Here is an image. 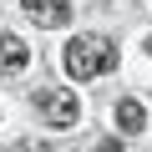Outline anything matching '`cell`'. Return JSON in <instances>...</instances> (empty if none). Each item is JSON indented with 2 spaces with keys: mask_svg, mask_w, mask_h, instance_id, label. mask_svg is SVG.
<instances>
[{
  "mask_svg": "<svg viewBox=\"0 0 152 152\" xmlns=\"http://www.w3.org/2000/svg\"><path fill=\"white\" fill-rule=\"evenodd\" d=\"M36 112H41L46 127L66 132V127H76V117H81V96H76L71 86H46V91H36Z\"/></svg>",
  "mask_w": 152,
  "mask_h": 152,
  "instance_id": "cell-2",
  "label": "cell"
},
{
  "mask_svg": "<svg viewBox=\"0 0 152 152\" xmlns=\"http://www.w3.org/2000/svg\"><path fill=\"white\" fill-rule=\"evenodd\" d=\"M31 66V46L15 36V31H0V76H15Z\"/></svg>",
  "mask_w": 152,
  "mask_h": 152,
  "instance_id": "cell-4",
  "label": "cell"
},
{
  "mask_svg": "<svg viewBox=\"0 0 152 152\" xmlns=\"http://www.w3.org/2000/svg\"><path fill=\"white\" fill-rule=\"evenodd\" d=\"M26 15L41 26V31H56V26H71V0H20Z\"/></svg>",
  "mask_w": 152,
  "mask_h": 152,
  "instance_id": "cell-3",
  "label": "cell"
},
{
  "mask_svg": "<svg viewBox=\"0 0 152 152\" xmlns=\"http://www.w3.org/2000/svg\"><path fill=\"white\" fill-rule=\"evenodd\" d=\"M117 127H122L127 137H137V132L147 127V112H142L137 96H122V102H117Z\"/></svg>",
  "mask_w": 152,
  "mask_h": 152,
  "instance_id": "cell-5",
  "label": "cell"
},
{
  "mask_svg": "<svg viewBox=\"0 0 152 152\" xmlns=\"http://www.w3.org/2000/svg\"><path fill=\"white\" fill-rule=\"evenodd\" d=\"M147 56H152V36H147Z\"/></svg>",
  "mask_w": 152,
  "mask_h": 152,
  "instance_id": "cell-6",
  "label": "cell"
},
{
  "mask_svg": "<svg viewBox=\"0 0 152 152\" xmlns=\"http://www.w3.org/2000/svg\"><path fill=\"white\" fill-rule=\"evenodd\" d=\"M66 76H76V81H91V76H107L117 66V46L107 36H71L66 41Z\"/></svg>",
  "mask_w": 152,
  "mask_h": 152,
  "instance_id": "cell-1",
  "label": "cell"
}]
</instances>
